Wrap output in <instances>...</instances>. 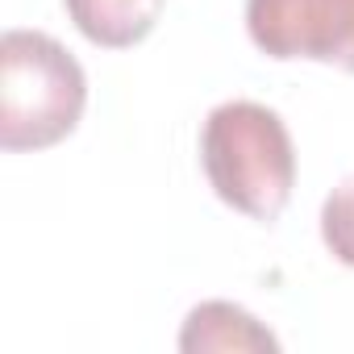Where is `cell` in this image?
<instances>
[{"instance_id": "6da1fadb", "label": "cell", "mask_w": 354, "mask_h": 354, "mask_svg": "<svg viewBox=\"0 0 354 354\" xmlns=\"http://www.w3.org/2000/svg\"><path fill=\"white\" fill-rule=\"evenodd\" d=\"M209 188L250 221H275L296 188V146L283 117L259 100H225L201 129Z\"/></svg>"}, {"instance_id": "7a4b0ae2", "label": "cell", "mask_w": 354, "mask_h": 354, "mask_svg": "<svg viewBox=\"0 0 354 354\" xmlns=\"http://www.w3.org/2000/svg\"><path fill=\"white\" fill-rule=\"evenodd\" d=\"M88 104L80 59L42 30L0 38V146L9 154L46 150L75 133Z\"/></svg>"}, {"instance_id": "3957f363", "label": "cell", "mask_w": 354, "mask_h": 354, "mask_svg": "<svg viewBox=\"0 0 354 354\" xmlns=\"http://www.w3.org/2000/svg\"><path fill=\"white\" fill-rule=\"evenodd\" d=\"M246 34L267 59H308L354 75V0H246Z\"/></svg>"}, {"instance_id": "277c9868", "label": "cell", "mask_w": 354, "mask_h": 354, "mask_svg": "<svg viewBox=\"0 0 354 354\" xmlns=\"http://www.w3.org/2000/svg\"><path fill=\"white\" fill-rule=\"evenodd\" d=\"M180 350L184 354H263V350H279V337L242 304L205 300L184 317Z\"/></svg>"}, {"instance_id": "5b68a950", "label": "cell", "mask_w": 354, "mask_h": 354, "mask_svg": "<svg viewBox=\"0 0 354 354\" xmlns=\"http://www.w3.org/2000/svg\"><path fill=\"white\" fill-rule=\"evenodd\" d=\"M167 0H63L75 30L104 50H129L150 38Z\"/></svg>"}, {"instance_id": "8992f818", "label": "cell", "mask_w": 354, "mask_h": 354, "mask_svg": "<svg viewBox=\"0 0 354 354\" xmlns=\"http://www.w3.org/2000/svg\"><path fill=\"white\" fill-rule=\"evenodd\" d=\"M321 242L337 263L354 267V175L342 180L321 205Z\"/></svg>"}]
</instances>
